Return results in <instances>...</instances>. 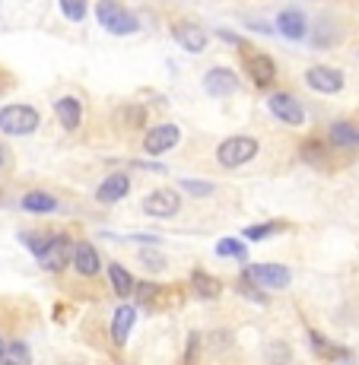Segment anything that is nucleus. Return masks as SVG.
I'll return each instance as SVG.
<instances>
[{"label": "nucleus", "instance_id": "29", "mask_svg": "<svg viewBox=\"0 0 359 365\" xmlns=\"http://www.w3.org/2000/svg\"><path fill=\"white\" fill-rule=\"evenodd\" d=\"M0 359H6V346H4V340H0Z\"/></svg>", "mask_w": 359, "mask_h": 365}, {"label": "nucleus", "instance_id": "15", "mask_svg": "<svg viewBox=\"0 0 359 365\" xmlns=\"http://www.w3.org/2000/svg\"><path fill=\"white\" fill-rule=\"evenodd\" d=\"M54 115L64 124V130H76L83 124V105L74 99V96H64V99L54 102Z\"/></svg>", "mask_w": 359, "mask_h": 365}, {"label": "nucleus", "instance_id": "25", "mask_svg": "<svg viewBox=\"0 0 359 365\" xmlns=\"http://www.w3.org/2000/svg\"><path fill=\"white\" fill-rule=\"evenodd\" d=\"M280 229V222H261V226H248L245 229V238H251V242H261V238L273 235Z\"/></svg>", "mask_w": 359, "mask_h": 365}, {"label": "nucleus", "instance_id": "18", "mask_svg": "<svg viewBox=\"0 0 359 365\" xmlns=\"http://www.w3.org/2000/svg\"><path fill=\"white\" fill-rule=\"evenodd\" d=\"M328 137H330V143H337V146H359V128H353V124H347V121L330 124Z\"/></svg>", "mask_w": 359, "mask_h": 365}, {"label": "nucleus", "instance_id": "21", "mask_svg": "<svg viewBox=\"0 0 359 365\" xmlns=\"http://www.w3.org/2000/svg\"><path fill=\"white\" fill-rule=\"evenodd\" d=\"M191 286H194V292L201 299H216L220 296V279H213L210 273H201L197 270L194 277H191Z\"/></svg>", "mask_w": 359, "mask_h": 365}, {"label": "nucleus", "instance_id": "6", "mask_svg": "<svg viewBox=\"0 0 359 365\" xmlns=\"http://www.w3.org/2000/svg\"><path fill=\"white\" fill-rule=\"evenodd\" d=\"M178 210H181V197H178V191H172V187H159V191H153L143 197V213L156 216V220H172Z\"/></svg>", "mask_w": 359, "mask_h": 365}, {"label": "nucleus", "instance_id": "1", "mask_svg": "<svg viewBox=\"0 0 359 365\" xmlns=\"http://www.w3.org/2000/svg\"><path fill=\"white\" fill-rule=\"evenodd\" d=\"M96 19H98V26L111 35H133L140 29V19L133 16L124 4H118V0H98Z\"/></svg>", "mask_w": 359, "mask_h": 365}, {"label": "nucleus", "instance_id": "10", "mask_svg": "<svg viewBox=\"0 0 359 365\" xmlns=\"http://www.w3.org/2000/svg\"><path fill=\"white\" fill-rule=\"evenodd\" d=\"M236 89H238V76L226 67H213L203 73V93L216 96V99H220V96H232Z\"/></svg>", "mask_w": 359, "mask_h": 365}, {"label": "nucleus", "instance_id": "26", "mask_svg": "<svg viewBox=\"0 0 359 365\" xmlns=\"http://www.w3.org/2000/svg\"><path fill=\"white\" fill-rule=\"evenodd\" d=\"M51 242V235H39V232H23V245H29V251L35 257L45 251V245Z\"/></svg>", "mask_w": 359, "mask_h": 365}, {"label": "nucleus", "instance_id": "8", "mask_svg": "<svg viewBox=\"0 0 359 365\" xmlns=\"http://www.w3.org/2000/svg\"><path fill=\"white\" fill-rule=\"evenodd\" d=\"M267 108L273 111V118L293 124V128H299V124L305 121V108H302V105L295 102L290 93H273L270 99H267Z\"/></svg>", "mask_w": 359, "mask_h": 365}, {"label": "nucleus", "instance_id": "9", "mask_svg": "<svg viewBox=\"0 0 359 365\" xmlns=\"http://www.w3.org/2000/svg\"><path fill=\"white\" fill-rule=\"evenodd\" d=\"M305 83L315 89V93H325V96H334L343 89V73L334 67H312L305 73Z\"/></svg>", "mask_w": 359, "mask_h": 365}, {"label": "nucleus", "instance_id": "23", "mask_svg": "<svg viewBox=\"0 0 359 365\" xmlns=\"http://www.w3.org/2000/svg\"><path fill=\"white\" fill-rule=\"evenodd\" d=\"M181 187H185L188 194H194V197H207V194H213V181H197V178H185V181H178Z\"/></svg>", "mask_w": 359, "mask_h": 365}, {"label": "nucleus", "instance_id": "7", "mask_svg": "<svg viewBox=\"0 0 359 365\" xmlns=\"http://www.w3.org/2000/svg\"><path fill=\"white\" fill-rule=\"evenodd\" d=\"M178 140H181V128H175V124H156V128L146 130L143 150L150 156H159V153H168L172 146H178Z\"/></svg>", "mask_w": 359, "mask_h": 365}, {"label": "nucleus", "instance_id": "27", "mask_svg": "<svg viewBox=\"0 0 359 365\" xmlns=\"http://www.w3.org/2000/svg\"><path fill=\"white\" fill-rule=\"evenodd\" d=\"M6 359H13V362H29V346H23L19 340H13L10 346H6Z\"/></svg>", "mask_w": 359, "mask_h": 365}, {"label": "nucleus", "instance_id": "24", "mask_svg": "<svg viewBox=\"0 0 359 365\" xmlns=\"http://www.w3.org/2000/svg\"><path fill=\"white\" fill-rule=\"evenodd\" d=\"M61 10H64L67 19L80 23V19L86 16V0H61Z\"/></svg>", "mask_w": 359, "mask_h": 365}, {"label": "nucleus", "instance_id": "20", "mask_svg": "<svg viewBox=\"0 0 359 365\" xmlns=\"http://www.w3.org/2000/svg\"><path fill=\"white\" fill-rule=\"evenodd\" d=\"M108 279H111V289H115L118 296L128 299L131 292H133V277H131L128 270H124L121 264H111V267H108Z\"/></svg>", "mask_w": 359, "mask_h": 365}, {"label": "nucleus", "instance_id": "22", "mask_svg": "<svg viewBox=\"0 0 359 365\" xmlns=\"http://www.w3.org/2000/svg\"><path fill=\"white\" fill-rule=\"evenodd\" d=\"M216 255H220V257H232V261H245V257H248V251H245V245L238 242V238H220V242H216Z\"/></svg>", "mask_w": 359, "mask_h": 365}, {"label": "nucleus", "instance_id": "12", "mask_svg": "<svg viewBox=\"0 0 359 365\" xmlns=\"http://www.w3.org/2000/svg\"><path fill=\"white\" fill-rule=\"evenodd\" d=\"M128 191H131V178L124 172H115V175H108V178L98 185L96 200L98 203H118L121 197H128Z\"/></svg>", "mask_w": 359, "mask_h": 365}, {"label": "nucleus", "instance_id": "3", "mask_svg": "<svg viewBox=\"0 0 359 365\" xmlns=\"http://www.w3.org/2000/svg\"><path fill=\"white\" fill-rule=\"evenodd\" d=\"M258 156V140L255 137H229L216 146V163L226 168H238Z\"/></svg>", "mask_w": 359, "mask_h": 365}, {"label": "nucleus", "instance_id": "14", "mask_svg": "<svg viewBox=\"0 0 359 365\" xmlns=\"http://www.w3.org/2000/svg\"><path fill=\"white\" fill-rule=\"evenodd\" d=\"M74 267H76V273H83V277H96V273L102 270V261H98L96 248L89 242L74 245Z\"/></svg>", "mask_w": 359, "mask_h": 365}, {"label": "nucleus", "instance_id": "19", "mask_svg": "<svg viewBox=\"0 0 359 365\" xmlns=\"http://www.w3.org/2000/svg\"><path fill=\"white\" fill-rule=\"evenodd\" d=\"M23 210L26 213H54L58 210V200L51 194H41V191H32L23 197Z\"/></svg>", "mask_w": 359, "mask_h": 365}, {"label": "nucleus", "instance_id": "4", "mask_svg": "<svg viewBox=\"0 0 359 365\" xmlns=\"http://www.w3.org/2000/svg\"><path fill=\"white\" fill-rule=\"evenodd\" d=\"M245 277L251 279V286H258V289H286L293 279V273L286 270L283 264H248L245 267Z\"/></svg>", "mask_w": 359, "mask_h": 365}, {"label": "nucleus", "instance_id": "13", "mask_svg": "<svg viewBox=\"0 0 359 365\" xmlns=\"http://www.w3.org/2000/svg\"><path fill=\"white\" fill-rule=\"evenodd\" d=\"M245 67H248V76L255 80V86H273V80H277V64L267 54H251L245 61Z\"/></svg>", "mask_w": 359, "mask_h": 365}, {"label": "nucleus", "instance_id": "2", "mask_svg": "<svg viewBox=\"0 0 359 365\" xmlns=\"http://www.w3.org/2000/svg\"><path fill=\"white\" fill-rule=\"evenodd\" d=\"M0 130L10 137H26V133L39 130V111L32 105H6L0 108Z\"/></svg>", "mask_w": 359, "mask_h": 365}, {"label": "nucleus", "instance_id": "16", "mask_svg": "<svg viewBox=\"0 0 359 365\" xmlns=\"http://www.w3.org/2000/svg\"><path fill=\"white\" fill-rule=\"evenodd\" d=\"M133 321H137V308L121 305L115 312V321H111V336H115V346H124V343H128V336L133 331Z\"/></svg>", "mask_w": 359, "mask_h": 365}, {"label": "nucleus", "instance_id": "28", "mask_svg": "<svg viewBox=\"0 0 359 365\" xmlns=\"http://www.w3.org/2000/svg\"><path fill=\"white\" fill-rule=\"evenodd\" d=\"M220 38L223 41H232V45H238V35H232V32H220Z\"/></svg>", "mask_w": 359, "mask_h": 365}, {"label": "nucleus", "instance_id": "11", "mask_svg": "<svg viewBox=\"0 0 359 365\" xmlns=\"http://www.w3.org/2000/svg\"><path fill=\"white\" fill-rule=\"evenodd\" d=\"M172 38L178 41L185 51H191V54H197V51H203V48H207V32H203L197 23H175L172 26Z\"/></svg>", "mask_w": 359, "mask_h": 365}, {"label": "nucleus", "instance_id": "17", "mask_svg": "<svg viewBox=\"0 0 359 365\" xmlns=\"http://www.w3.org/2000/svg\"><path fill=\"white\" fill-rule=\"evenodd\" d=\"M277 29H280V35H286V38H302V35H305V16H302L299 10H280Z\"/></svg>", "mask_w": 359, "mask_h": 365}, {"label": "nucleus", "instance_id": "5", "mask_svg": "<svg viewBox=\"0 0 359 365\" xmlns=\"http://www.w3.org/2000/svg\"><path fill=\"white\" fill-rule=\"evenodd\" d=\"M39 264L51 273L64 270L67 264H74V242H70L67 235H51V242H48L45 251L39 255Z\"/></svg>", "mask_w": 359, "mask_h": 365}, {"label": "nucleus", "instance_id": "30", "mask_svg": "<svg viewBox=\"0 0 359 365\" xmlns=\"http://www.w3.org/2000/svg\"><path fill=\"white\" fill-rule=\"evenodd\" d=\"M0 165H4V146H0Z\"/></svg>", "mask_w": 359, "mask_h": 365}]
</instances>
